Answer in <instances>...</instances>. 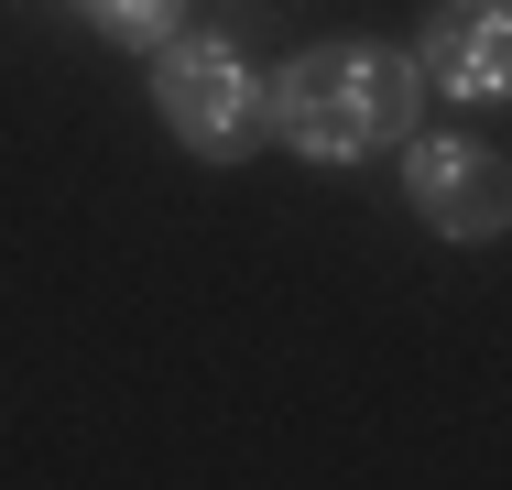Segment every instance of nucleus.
<instances>
[{
    "mask_svg": "<svg viewBox=\"0 0 512 490\" xmlns=\"http://www.w3.org/2000/svg\"><path fill=\"white\" fill-rule=\"evenodd\" d=\"M273 131L306 153V164H360V153H404L414 142V109H425V77H414L404 44H306L284 77H273Z\"/></svg>",
    "mask_w": 512,
    "mask_h": 490,
    "instance_id": "f257e3e1",
    "label": "nucleus"
},
{
    "mask_svg": "<svg viewBox=\"0 0 512 490\" xmlns=\"http://www.w3.org/2000/svg\"><path fill=\"white\" fill-rule=\"evenodd\" d=\"M153 120H164L197 164H251L262 131H273V98H262V77H251L240 44L175 33V44H153Z\"/></svg>",
    "mask_w": 512,
    "mask_h": 490,
    "instance_id": "f03ea898",
    "label": "nucleus"
},
{
    "mask_svg": "<svg viewBox=\"0 0 512 490\" xmlns=\"http://www.w3.org/2000/svg\"><path fill=\"white\" fill-rule=\"evenodd\" d=\"M404 196H414V218L447 229V240H502V218H512L502 153H491V142H458V131L404 142Z\"/></svg>",
    "mask_w": 512,
    "mask_h": 490,
    "instance_id": "7ed1b4c3",
    "label": "nucleus"
},
{
    "mask_svg": "<svg viewBox=\"0 0 512 490\" xmlns=\"http://www.w3.org/2000/svg\"><path fill=\"white\" fill-rule=\"evenodd\" d=\"M404 55H414V77H425V88L491 109V98L512 88V11H502V0H436V11H425V33H414Z\"/></svg>",
    "mask_w": 512,
    "mask_h": 490,
    "instance_id": "20e7f679",
    "label": "nucleus"
},
{
    "mask_svg": "<svg viewBox=\"0 0 512 490\" xmlns=\"http://www.w3.org/2000/svg\"><path fill=\"white\" fill-rule=\"evenodd\" d=\"M99 33H120V44H175L186 33V0H77Z\"/></svg>",
    "mask_w": 512,
    "mask_h": 490,
    "instance_id": "39448f33",
    "label": "nucleus"
}]
</instances>
